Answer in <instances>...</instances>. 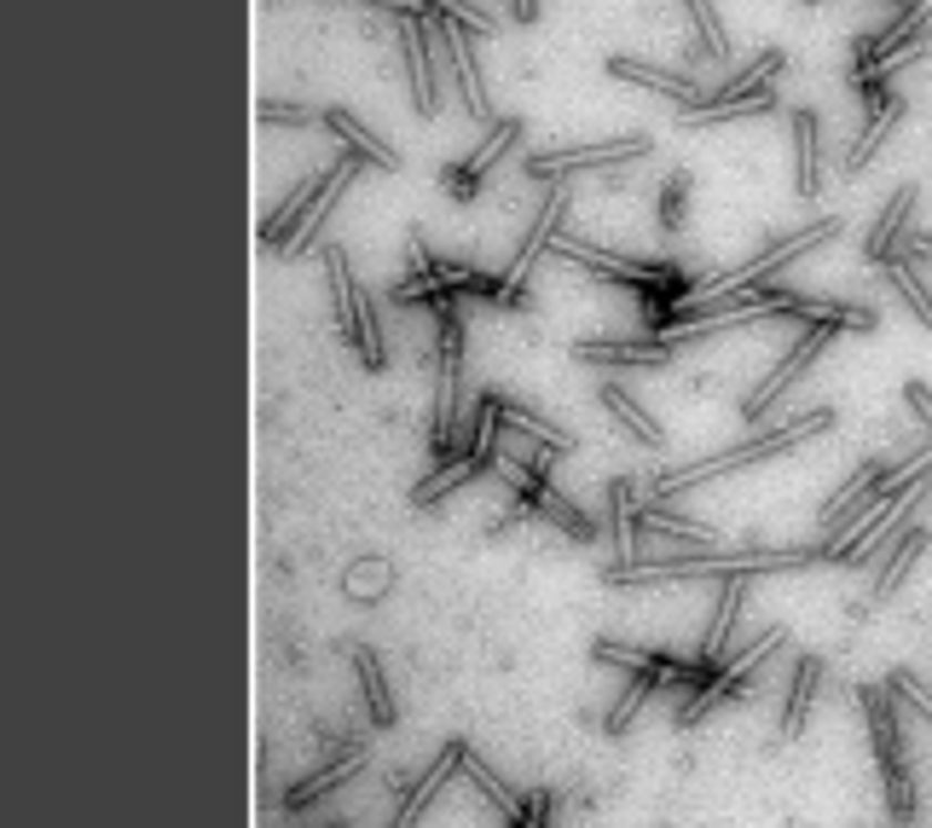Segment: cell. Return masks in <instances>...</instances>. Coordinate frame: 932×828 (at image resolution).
<instances>
[{
  "mask_svg": "<svg viewBox=\"0 0 932 828\" xmlns=\"http://www.w3.org/2000/svg\"><path fill=\"white\" fill-rule=\"evenodd\" d=\"M822 429H834V411H828V406H817V411H793V418H782V423H776L770 435H759V441H741V447L718 452V458L689 463V470H672L660 487H666V493H678V487H689V481L730 476V470H741V463H754V458H776V452H788V447H799V441H806V435H822Z\"/></svg>",
  "mask_w": 932,
  "mask_h": 828,
  "instance_id": "1",
  "label": "cell"
},
{
  "mask_svg": "<svg viewBox=\"0 0 932 828\" xmlns=\"http://www.w3.org/2000/svg\"><path fill=\"white\" fill-rule=\"evenodd\" d=\"M863 707H869V724H874V754H880V770H887V799H892V817L903 822L915 811V794H910V770H903V754H898V724H892V707L887 695H880L874 684L858 689Z\"/></svg>",
  "mask_w": 932,
  "mask_h": 828,
  "instance_id": "2",
  "label": "cell"
},
{
  "mask_svg": "<svg viewBox=\"0 0 932 828\" xmlns=\"http://www.w3.org/2000/svg\"><path fill=\"white\" fill-rule=\"evenodd\" d=\"M637 157H649V140H603L580 151H556V157H528V174L551 180L562 168H608V163H637Z\"/></svg>",
  "mask_w": 932,
  "mask_h": 828,
  "instance_id": "3",
  "label": "cell"
},
{
  "mask_svg": "<svg viewBox=\"0 0 932 828\" xmlns=\"http://www.w3.org/2000/svg\"><path fill=\"white\" fill-rule=\"evenodd\" d=\"M741 597H747V574H724V585H718V614H713V632H707V650H701L707 666L724 661V643H730V626H736V614H741Z\"/></svg>",
  "mask_w": 932,
  "mask_h": 828,
  "instance_id": "4",
  "label": "cell"
},
{
  "mask_svg": "<svg viewBox=\"0 0 932 828\" xmlns=\"http://www.w3.org/2000/svg\"><path fill=\"white\" fill-rule=\"evenodd\" d=\"M608 75H614V82H643V88H655V93H672V99H678V105H689V99L701 93V88L689 82V75H666V70L632 64V59H608Z\"/></svg>",
  "mask_w": 932,
  "mask_h": 828,
  "instance_id": "5",
  "label": "cell"
},
{
  "mask_svg": "<svg viewBox=\"0 0 932 828\" xmlns=\"http://www.w3.org/2000/svg\"><path fill=\"white\" fill-rule=\"evenodd\" d=\"M793 145H799V174H793V192L799 197H817V111H793Z\"/></svg>",
  "mask_w": 932,
  "mask_h": 828,
  "instance_id": "6",
  "label": "cell"
},
{
  "mask_svg": "<svg viewBox=\"0 0 932 828\" xmlns=\"http://www.w3.org/2000/svg\"><path fill=\"white\" fill-rule=\"evenodd\" d=\"M817 678H822V661H817V655H806V661L793 666V689H788V713H782V742H793L799 724H806V707H811Z\"/></svg>",
  "mask_w": 932,
  "mask_h": 828,
  "instance_id": "7",
  "label": "cell"
},
{
  "mask_svg": "<svg viewBox=\"0 0 932 828\" xmlns=\"http://www.w3.org/2000/svg\"><path fill=\"white\" fill-rule=\"evenodd\" d=\"M359 759H366V747H348V754L336 759V765H325L319 776H307L301 788H290V811H307V806H314L319 794H330L336 783H342V776H354V770H359Z\"/></svg>",
  "mask_w": 932,
  "mask_h": 828,
  "instance_id": "8",
  "label": "cell"
},
{
  "mask_svg": "<svg viewBox=\"0 0 932 828\" xmlns=\"http://www.w3.org/2000/svg\"><path fill=\"white\" fill-rule=\"evenodd\" d=\"M325 122L336 127V134H348L354 145H359V157H371V163H382V168H400V151L395 145H382L371 127H359V116L354 111H325Z\"/></svg>",
  "mask_w": 932,
  "mask_h": 828,
  "instance_id": "9",
  "label": "cell"
},
{
  "mask_svg": "<svg viewBox=\"0 0 932 828\" xmlns=\"http://www.w3.org/2000/svg\"><path fill=\"white\" fill-rule=\"evenodd\" d=\"M915 209V186H898V197L887 203V215H880V226H874V238H869V262L874 267H887L892 262V238H898V221Z\"/></svg>",
  "mask_w": 932,
  "mask_h": 828,
  "instance_id": "10",
  "label": "cell"
},
{
  "mask_svg": "<svg viewBox=\"0 0 932 828\" xmlns=\"http://www.w3.org/2000/svg\"><path fill=\"white\" fill-rule=\"evenodd\" d=\"M603 406H608L614 418H619V423H626V429L637 435L643 447H660V429H655L649 418H643V406H637V400H632V395H626V388H619V382H603Z\"/></svg>",
  "mask_w": 932,
  "mask_h": 828,
  "instance_id": "11",
  "label": "cell"
},
{
  "mask_svg": "<svg viewBox=\"0 0 932 828\" xmlns=\"http://www.w3.org/2000/svg\"><path fill=\"white\" fill-rule=\"evenodd\" d=\"M898 116H903V99H887V105H880L874 116H869V127H863V140H858V151H846V168H863L874 151H880V140L892 134L898 127Z\"/></svg>",
  "mask_w": 932,
  "mask_h": 828,
  "instance_id": "12",
  "label": "cell"
},
{
  "mask_svg": "<svg viewBox=\"0 0 932 828\" xmlns=\"http://www.w3.org/2000/svg\"><path fill=\"white\" fill-rule=\"evenodd\" d=\"M921 551H926V533H921V528H910V533L898 539V551H892V562H887V574L874 580V597H887V591H898V580L910 574V562H915Z\"/></svg>",
  "mask_w": 932,
  "mask_h": 828,
  "instance_id": "13",
  "label": "cell"
},
{
  "mask_svg": "<svg viewBox=\"0 0 932 828\" xmlns=\"http://www.w3.org/2000/svg\"><path fill=\"white\" fill-rule=\"evenodd\" d=\"M689 12H695V23H701V47H707V59H724V53H730V35H724V23H718V12H713V0H689Z\"/></svg>",
  "mask_w": 932,
  "mask_h": 828,
  "instance_id": "14",
  "label": "cell"
},
{
  "mask_svg": "<svg viewBox=\"0 0 932 828\" xmlns=\"http://www.w3.org/2000/svg\"><path fill=\"white\" fill-rule=\"evenodd\" d=\"M887 278L898 284V290H903V296H910V307H915V314H921V325H932V296L921 290V278L910 273V262H898V255H892V262H887Z\"/></svg>",
  "mask_w": 932,
  "mask_h": 828,
  "instance_id": "15",
  "label": "cell"
},
{
  "mask_svg": "<svg viewBox=\"0 0 932 828\" xmlns=\"http://www.w3.org/2000/svg\"><path fill=\"white\" fill-rule=\"evenodd\" d=\"M359 678H366V689H371V713H377V724H388L395 718V702H388V689H382V672H377V661L359 650Z\"/></svg>",
  "mask_w": 932,
  "mask_h": 828,
  "instance_id": "16",
  "label": "cell"
},
{
  "mask_svg": "<svg viewBox=\"0 0 932 828\" xmlns=\"http://www.w3.org/2000/svg\"><path fill=\"white\" fill-rule=\"evenodd\" d=\"M887 689H892V695H910V702H915V707L932 718V689L915 678V672H892V678H887Z\"/></svg>",
  "mask_w": 932,
  "mask_h": 828,
  "instance_id": "17",
  "label": "cell"
},
{
  "mask_svg": "<svg viewBox=\"0 0 932 828\" xmlns=\"http://www.w3.org/2000/svg\"><path fill=\"white\" fill-rule=\"evenodd\" d=\"M325 111H307V105H273V99H262V122H314Z\"/></svg>",
  "mask_w": 932,
  "mask_h": 828,
  "instance_id": "18",
  "label": "cell"
},
{
  "mask_svg": "<svg viewBox=\"0 0 932 828\" xmlns=\"http://www.w3.org/2000/svg\"><path fill=\"white\" fill-rule=\"evenodd\" d=\"M515 18H522V23H533V18H539V0H515Z\"/></svg>",
  "mask_w": 932,
  "mask_h": 828,
  "instance_id": "19",
  "label": "cell"
},
{
  "mask_svg": "<svg viewBox=\"0 0 932 828\" xmlns=\"http://www.w3.org/2000/svg\"><path fill=\"white\" fill-rule=\"evenodd\" d=\"M910 255H932V238H910Z\"/></svg>",
  "mask_w": 932,
  "mask_h": 828,
  "instance_id": "20",
  "label": "cell"
}]
</instances>
